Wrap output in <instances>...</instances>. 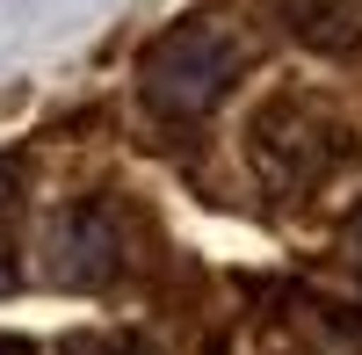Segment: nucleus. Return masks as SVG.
<instances>
[{
  "mask_svg": "<svg viewBox=\"0 0 362 355\" xmlns=\"http://www.w3.org/2000/svg\"><path fill=\"white\" fill-rule=\"evenodd\" d=\"M239 66H247V51H239L225 29L181 22V29H167V37L145 44V58H138V95H145L153 116H167V124H196V116H210V109L232 95Z\"/></svg>",
  "mask_w": 362,
  "mask_h": 355,
  "instance_id": "1",
  "label": "nucleus"
},
{
  "mask_svg": "<svg viewBox=\"0 0 362 355\" xmlns=\"http://www.w3.org/2000/svg\"><path fill=\"white\" fill-rule=\"evenodd\" d=\"M8 283H15V261H8V254H0V290H8Z\"/></svg>",
  "mask_w": 362,
  "mask_h": 355,
  "instance_id": "5",
  "label": "nucleus"
},
{
  "mask_svg": "<svg viewBox=\"0 0 362 355\" xmlns=\"http://www.w3.org/2000/svg\"><path fill=\"white\" fill-rule=\"evenodd\" d=\"M58 269H66L73 283H109L116 269H124V232L109 225L102 203H80V211L66 218V232H58Z\"/></svg>",
  "mask_w": 362,
  "mask_h": 355,
  "instance_id": "2",
  "label": "nucleus"
},
{
  "mask_svg": "<svg viewBox=\"0 0 362 355\" xmlns=\"http://www.w3.org/2000/svg\"><path fill=\"white\" fill-rule=\"evenodd\" d=\"M283 15H290V37L297 44H312L326 58H348L355 51V8H348V0H283Z\"/></svg>",
  "mask_w": 362,
  "mask_h": 355,
  "instance_id": "3",
  "label": "nucleus"
},
{
  "mask_svg": "<svg viewBox=\"0 0 362 355\" xmlns=\"http://www.w3.org/2000/svg\"><path fill=\"white\" fill-rule=\"evenodd\" d=\"M348 240H355V276H362V211H355V225H348Z\"/></svg>",
  "mask_w": 362,
  "mask_h": 355,
  "instance_id": "4",
  "label": "nucleus"
}]
</instances>
